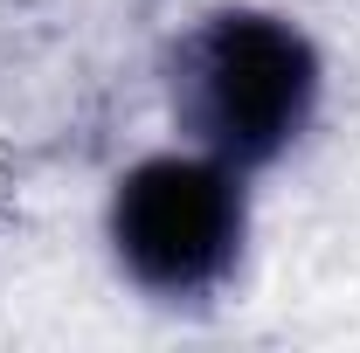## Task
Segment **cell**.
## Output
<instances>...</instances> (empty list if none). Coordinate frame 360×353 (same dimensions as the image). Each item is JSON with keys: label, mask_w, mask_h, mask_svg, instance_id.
I'll use <instances>...</instances> for the list:
<instances>
[{"label": "cell", "mask_w": 360, "mask_h": 353, "mask_svg": "<svg viewBox=\"0 0 360 353\" xmlns=\"http://www.w3.org/2000/svg\"><path fill=\"white\" fill-rule=\"evenodd\" d=\"M326 63L291 14L270 7H208L167 49V104L201 153L257 174L277 167L312 132Z\"/></svg>", "instance_id": "1"}, {"label": "cell", "mask_w": 360, "mask_h": 353, "mask_svg": "<svg viewBox=\"0 0 360 353\" xmlns=\"http://www.w3.org/2000/svg\"><path fill=\"white\" fill-rule=\"evenodd\" d=\"M104 243L125 284L160 305H208L250 250V174L215 153H153L118 174Z\"/></svg>", "instance_id": "2"}]
</instances>
